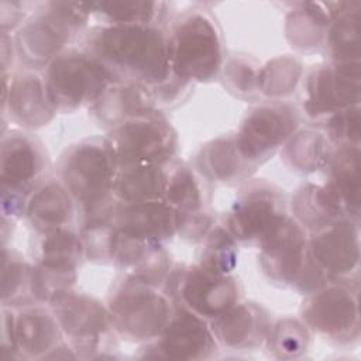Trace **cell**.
Segmentation results:
<instances>
[{"mask_svg":"<svg viewBox=\"0 0 361 361\" xmlns=\"http://www.w3.org/2000/svg\"><path fill=\"white\" fill-rule=\"evenodd\" d=\"M292 214L306 233H316L343 219L340 209L323 185L305 183L292 196Z\"/></svg>","mask_w":361,"mask_h":361,"instance_id":"cell-28","label":"cell"},{"mask_svg":"<svg viewBox=\"0 0 361 361\" xmlns=\"http://www.w3.org/2000/svg\"><path fill=\"white\" fill-rule=\"evenodd\" d=\"M331 144L323 134L312 130L295 133L282 148V159L293 171L312 173L324 169L333 154Z\"/></svg>","mask_w":361,"mask_h":361,"instance_id":"cell-33","label":"cell"},{"mask_svg":"<svg viewBox=\"0 0 361 361\" xmlns=\"http://www.w3.org/2000/svg\"><path fill=\"white\" fill-rule=\"evenodd\" d=\"M217 344L230 350H251L267 341L272 327L268 312L257 303H235L209 322Z\"/></svg>","mask_w":361,"mask_h":361,"instance_id":"cell-20","label":"cell"},{"mask_svg":"<svg viewBox=\"0 0 361 361\" xmlns=\"http://www.w3.org/2000/svg\"><path fill=\"white\" fill-rule=\"evenodd\" d=\"M344 1L299 3L286 17V37L295 49L312 51L323 45L327 27Z\"/></svg>","mask_w":361,"mask_h":361,"instance_id":"cell-25","label":"cell"},{"mask_svg":"<svg viewBox=\"0 0 361 361\" xmlns=\"http://www.w3.org/2000/svg\"><path fill=\"white\" fill-rule=\"evenodd\" d=\"M113 223L116 228L133 238L151 244L172 240L179 230V214L164 200L118 204Z\"/></svg>","mask_w":361,"mask_h":361,"instance_id":"cell-19","label":"cell"},{"mask_svg":"<svg viewBox=\"0 0 361 361\" xmlns=\"http://www.w3.org/2000/svg\"><path fill=\"white\" fill-rule=\"evenodd\" d=\"M75 200L59 179L42 180L28 197L25 213L37 233H47L69 226Z\"/></svg>","mask_w":361,"mask_h":361,"instance_id":"cell-23","label":"cell"},{"mask_svg":"<svg viewBox=\"0 0 361 361\" xmlns=\"http://www.w3.org/2000/svg\"><path fill=\"white\" fill-rule=\"evenodd\" d=\"M267 343L269 351L276 357L293 358L306 351L309 345V329L303 322L283 319L271 327Z\"/></svg>","mask_w":361,"mask_h":361,"instance_id":"cell-38","label":"cell"},{"mask_svg":"<svg viewBox=\"0 0 361 361\" xmlns=\"http://www.w3.org/2000/svg\"><path fill=\"white\" fill-rule=\"evenodd\" d=\"M171 71L189 83L216 79L224 65L223 38L216 20L204 10L182 11L166 31Z\"/></svg>","mask_w":361,"mask_h":361,"instance_id":"cell-2","label":"cell"},{"mask_svg":"<svg viewBox=\"0 0 361 361\" xmlns=\"http://www.w3.org/2000/svg\"><path fill=\"white\" fill-rule=\"evenodd\" d=\"M324 131L336 148H360V107H347L326 117Z\"/></svg>","mask_w":361,"mask_h":361,"instance_id":"cell-39","label":"cell"},{"mask_svg":"<svg viewBox=\"0 0 361 361\" xmlns=\"http://www.w3.org/2000/svg\"><path fill=\"white\" fill-rule=\"evenodd\" d=\"M90 16L102 18L103 24L159 25L166 14V3L147 0H113L86 3Z\"/></svg>","mask_w":361,"mask_h":361,"instance_id":"cell-30","label":"cell"},{"mask_svg":"<svg viewBox=\"0 0 361 361\" xmlns=\"http://www.w3.org/2000/svg\"><path fill=\"white\" fill-rule=\"evenodd\" d=\"M145 348V357L169 360H207L217 353V340L207 320L173 303L162 333Z\"/></svg>","mask_w":361,"mask_h":361,"instance_id":"cell-16","label":"cell"},{"mask_svg":"<svg viewBox=\"0 0 361 361\" xmlns=\"http://www.w3.org/2000/svg\"><path fill=\"white\" fill-rule=\"evenodd\" d=\"M117 169L104 138H89L65 152L59 180L83 213L114 199L111 190Z\"/></svg>","mask_w":361,"mask_h":361,"instance_id":"cell-7","label":"cell"},{"mask_svg":"<svg viewBox=\"0 0 361 361\" xmlns=\"http://www.w3.org/2000/svg\"><path fill=\"white\" fill-rule=\"evenodd\" d=\"M199 172L209 180L235 183L250 176L255 165L248 162L238 151L234 135L219 137L207 142L196 158Z\"/></svg>","mask_w":361,"mask_h":361,"instance_id":"cell-26","label":"cell"},{"mask_svg":"<svg viewBox=\"0 0 361 361\" xmlns=\"http://www.w3.org/2000/svg\"><path fill=\"white\" fill-rule=\"evenodd\" d=\"M85 49L107 68L114 82L142 85L154 93L173 78L161 25L102 24L89 31Z\"/></svg>","mask_w":361,"mask_h":361,"instance_id":"cell-1","label":"cell"},{"mask_svg":"<svg viewBox=\"0 0 361 361\" xmlns=\"http://www.w3.org/2000/svg\"><path fill=\"white\" fill-rule=\"evenodd\" d=\"M360 62H329L313 66L303 86L302 107L313 118L358 106Z\"/></svg>","mask_w":361,"mask_h":361,"instance_id":"cell-15","label":"cell"},{"mask_svg":"<svg viewBox=\"0 0 361 361\" xmlns=\"http://www.w3.org/2000/svg\"><path fill=\"white\" fill-rule=\"evenodd\" d=\"M258 247L261 268L276 283L309 295L330 282L309 255L306 231L289 216L275 226Z\"/></svg>","mask_w":361,"mask_h":361,"instance_id":"cell-4","label":"cell"},{"mask_svg":"<svg viewBox=\"0 0 361 361\" xmlns=\"http://www.w3.org/2000/svg\"><path fill=\"white\" fill-rule=\"evenodd\" d=\"M309 255L331 279H345L358 269L360 228L358 221L343 217L307 238Z\"/></svg>","mask_w":361,"mask_h":361,"instance_id":"cell-17","label":"cell"},{"mask_svg":"<svg viewBox=\"0 0 361 361\" xmlns=\"http://www.w3.org/2000/svg\"><path fill=\"white\" fill-rule=\"evenodd\" d=\"M78 279V271L58 269L34 262L31 271V290L35 302L52 305L69 292Z\"/></svg>","mask_w":361,"mask_h":361,"instance_id":"cell-37","label":"cell"},{"mask_svg":"<svg viewBox=\"0 0 361 361\" xmlns=\"http://www.w3.org/2000/svg\"><path fill=\"white\" fill-rule=\"evenodd\" d=\"M47 152L41 141L30 133L11 130L1 137L0 180L1 214L13 220L24 216L31 193L42 182Z\"/></svg>","mask_w":361,"mask_h":361,"instance_id":"cell-8","label":"cell"},{"mask_svg":"<svg viewBox=\"0 0 361 361\" xmlns=\"http://www.w3.org/2000/svg\"><path fill=\"white\" fill-rule=\"evenodd\" d=\"M38 234L39 238L34 248V258L37 264L58 269L78 271L86 257L79 234L68 227Z\"/></svg>","mask_w":361,"mask_h":361,"instance_id":"cell-29","label":"cell"},{"mask_svg":"<svg viewBox=\"0 0 361 361\" xmlns=\"http://www.w3.org/2000/svg\"><path fill=\"white\" fill-rule=\"evenodd\" d=\"M166 176L168 165L118 166L111 193L121 204L162 200Z\"/></svg>","mask_w":361,"mask_h":361,"instance_id":"cell-27","label":"cell"},{"mask_svg":"<svg viewBox=\"0 0 361 361\" xmlns=\"http://www.w3.org/2000/svg\"><path fill=\"white\" fill-rule=\"evenodd\" d=\"M323 185L344 217L360 219V148H336Z\"/></svg>","mask_w":361,"mask_h":361,"instance_id":"cell-22","label":"cell"},{"mask_svg":"<svg viewBox=\"0 0 361 361\" xmlns=\"http://www.w3.org/2000/svg\"><path fill=\"white\" fill-rule=\"evenodd\" d=\"M165 293L180 305L210 322L240 299V288L231 274H221L200 264L172 267L165 282Z\"/></svg>","mask_w":361,"mask_h":361,"instance_id":"cell-10","label":"cell"},{"mask_svg":"<svg viewBox=\"0 0 361 361\" xmlns=\"http://www.w3.org/2000/svg\"><path fill=\"white\" fill-rule=\"evenodd\" d=\"M360 1H344L341 11L327 27L323 45L333 62H360Z\"/></svg>","mask_w":361,"mask_h":361,"instance_id":"cell-31","label":"cell"},{"mask_svg":"<svg viewBox=\"0 0 361 361\" xmlns=\"http://www.w3.org/2000/svg\"><path fill=\"white\" fill-rule=\"evenodd\" d=\"M1 326V358H13L18 355L16 340V316L6 307L3 309Z\"/></svg>","mask_w":361,"mask_h":361,"instance_id":"cell-41","label":"cell"},{"mask_svg":"<svg viewBox=\"0 0 361 361\" xmlns=\"http://www.w3.org/2000/svg\"><path fill=\"white\" fill-rule=\"evenodd\" d=\"M162 200L179 214V219L206 212L203 186L196 173L185 164L168 166Z\"/></svg>","mask_w":361,"mask_h":361,"instance_id":"cell-32","label":"cell"},{"mask_svg":"<svg viewBox=\"0 0 361 361\" xmlns=\"http://www.w3.org/2000/svg\"><path fill=\"white\" fill-rule=\"evenodd\" d=\"M302 76V65L289 56H278L259 69L258 92L278 100L295 92Z\"/></svg>","mask_w":361,"mask_h":361,"instance_id":"cell-36","label":"cell"},{"mask_svg":"<svg viewBox=\"0 0 361 361\" xmlns=\"http://www.w3.org/2000/svg\"><path fill=\"white\" fill-rule=\"evenodd\" d=\"M62 330L54 314L42 307L25 306L16 314V340L18 355L47 358L62 338Z\"/></svg>","mask_w":361,"mask_h":361,"instance_id":"cell-24","label":"cell"},{"mask_svg":"<svg viewBox=\"0 0 361 361\" xmlns=\"http://www.w3.org/2000/svg\"><path fill=\"white\" fill-rule=\"evenodd\" d=\"M3 76V111L7 110L10 120L24 130H34L47 126L56 110L54 109L44 76L37 71L24 69L16 73L10 82L7 73Z\"/></svg>","mask_w":361,"mask_h":361,"instance_id":"cell-18","label":"cell"},{"mask_svg":"<svg viewBox=\"0 0 361 361\" xmlns=\"http://www.w3.org/2000/svg\"><path fill=\"white\" fill-rule=\"evenodd\" d=\"M31 271L24 258L8 250L1 248V305L3 307L30 306L34 300L31 290Z\"/></svg>","mask_w":361,"mask_h":361,"instance_id":"cell-34","label":"cell"},{"mask_svg":"<svg viewBox=\"0 0 361 361\" xmlns=\"http://www.w3.org/2000/svg\"><path fill=\"white\" fill-rule=\"evenodd\" d=\"M283 195L267 182H251L238 193L224 219V227L244 244L259 241L286 217Z\"/></svg>","mask_w":361,"mask_h":361,"instance_id":"cell-14","label":"cell"},{"mask_svg":"<svg viewBox=\"0 0 361 361\" xmlns=\"http://www.w3.org/2000/svg\"><path fill=\"white\" fill-rule=\"evenodd\" d=\"M44 80L56 113L92 107L114 82L107 68L86 49L66 48L47 68Z\"/></svg>","mask_w":361,"mask_h":361,"instance_id":"cell-6","label":"cell"},{"mask_svg":"<svg viewBox=\"0 0 361 361\" xmlns=\"http://www.w3.org/2000/svg\"><path fill=\"white\" fill-rule=\"evenodd\" d=\"M104 141L117 166H165L178 149L176 131L159 110L135 116L110 128Z\"/></svg>","mask_w":361,"mask_h":361,"instance_id":"cell-9","label":"cell"},{"mask_svg":"<svg viewBox=\"0 0 361 361\" xmlns=\"http://www.w3.org/2000/svg\"><path fill=\"white\" fill-rule=\"evenodd\" d=\"M298 113L285 102H269L251 109L234 135L241 155L258 166L296 133Z\"/></svg>","mask_w":361,"mask_h":361,"instance_id":"cell-13","label":"cell"},{"mask_svg":"<svg viewBox=\"0 0 361 361\" xmlns=\"http://www.w3.org/2000/svg\"><path fill=\"white\" fill-rule=\"evenodd\" d=\"M51 306L68 345L78 357H96L114 338L109 310L97 299L72 290Z\"/></svg>","mask_w":361,"mask_h":361,"instance_id":"cell-12","label":"cell"},{"mask_svg":"<svg viewBox=\"0 0 361 361\" xmlns=\"http://www.w3.org/2000/svg\"><path fill=\"white\" fill-rule=\"evenodd\" d=\"M155 110L159 109L152 90L131 82H113L90 107L96 121L109 130L128 118Z\"/></svg>","mask_w":361,"mask_h":361,"instance_id":"cell-21","label":"cell"},{"mask_svg":"<svg viewBox=\"0 0 361 361\" xmlns=\"http://www.w3.org/2000/svg\"><path fill=\"white\" fill-rule=\"evenodd\" d=\"M337 279L309 293L302 303L303 324L320 337L348 344L360 336V312L357 286Z\"/></svg>","mask_w":361,"mask_h":361,"instance_id":"cell-11","label":"cell"},{"mask_svg":"<svg viewBox=\"0 0 361 361\" xmlns=\"http://www.w3.org/2000/svg\"><path fill=\"white\" fill-rule=\"evenodd\" d=\"M89 17L86 3L47 1L41 4L13 37L18 59L27 66L25 69L47 68L83 30Z\"/></svg>","mask_w":361,"mask_h":361,"instance_id":"cell-3","label":"cell"},{"mask_svg":"<svg viewBox=\"0 0 361 361\" xmlns=\"http://www.w3.org/2000/svg\"><path fill=\"white\" fill-rule=\"evenodd\" d=\"M200 243L197 264L221 274L233 272L238 258V243L223 224H214Z\"/></svg>","mask_w":361,"mask_h":361,"instance_id":"cell-35","label":"cell"},{"mask_svg":"<svg viewBox=\"0 0 361 361\" xmlns=\"http://www.w3.org/2000/svg\"><path fill=\"white\" fill-rule=\"evenodd\" d=\"M261 66L245 55H235L223 65L224 83L230 92L240 96H251L258 92V76Z\"/></svg>","mask_w":361,"mask_h":361,"instance_id":"cell-40","label":"cell"},{"mask_svg":"<svg viewBox=\"0 0 361 361\" xmlns=\"http://www.w3.org/2000/svg\"><path fill=\"white\" fill-rule=\"evenodd\" d=\"M114 333L134 343L154 341L166 326L173 302L159 286L124 275L109 296Z\"/></svg>","mask_w":361,"mask_h":361,"instance_id":"cell-5","label":"cell"}]
</instances>
